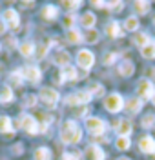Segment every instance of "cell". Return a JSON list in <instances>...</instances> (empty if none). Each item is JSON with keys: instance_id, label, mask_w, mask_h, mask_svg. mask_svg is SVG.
<instances>
[{"instance_id": "1", "label": "cell", "mask_w": 155, "mask_h": 160, "mask_svg": "<svg viewBox=\"0 0 155 160\" xmlns=\"http://www.w3.org/2000/svg\"><path fill=\"white\" fill-rule=\"evenodd\" d=\"M82 138V129L79 128V124L77 122H73V120H68V122H64V126H62L60 129V140L64 144H79Z\"/></svg>"}, {"instance_id": "2", "label": "cell", "mask_w": 155, "mask_h": 160, "mask_svg": "<svg viewBox=\"0 0 155 160\" xmlns=\"http://www.w3.org/2000/svg\"><path fill=\"white\" fill-rule=\"evenodd\" d=\"M86 129L91 135H102L106 131V122L102 118H97V117H88L86 118Z\"/></svg>"}, {"instance_id": "3", "label": "cell", "mask_w": 155, "mask_h": 160, "mask_svg": "<svg viewBox=\"0 0 155 160\" xmlns=\"http://www.w3.org/2000/svg\"><path fill=\"white\" fill-rule=\"evenodd\" d=\"M39 98L44 102L46 106H55L59 102V91H55L53 88H42L39 91Z\"/></svg>"}, {"instance_id": "4", "label": "cell", "mask_w": 155, "mask_h": 160, "mask_svg": "<svg viewBox=\"0 0 155 160\" xmlns=\"http://www.w3.org/2000/svg\"><path fill=\"white\" fill-rule=\"evenodd\" d=\"M18 124H20L22 129L28 131L29 135H37V133H39V122L33 118L31 115H20V118H18Z\"/></svg>"}, {"instance_id": "5", "label": "cell", "mask_w": 155, "mask_h": 160, "mask_svg": "<svg viewBox=\"0 0 155 160\" xmlns=\"http://www.w3.org/2000/svg\"><path fill=\"white\" fill-rule=\"evenodd\" d=\"M104 106H106V109L111 111V113H119L124 108V100L119 93H113V95H110L108 98L104 100Z\"/></svg>"}, {"instance_id": "6", "label": "cell", "mask_w": 155, "mask_h": 160, "mask_svg": "<svg viewBox=\"0 0 155 160\" xmlns=\"http://www.w3.org/2000/svg\"><path fill=\"white\" fill-rule=\"evenodd\" d=\"M2 20H4V24H8V28L13 31L18 29V26H20V18H18V13L15 9H6L4 11V15H2Z\"/></svg>"}, {"instance_id": "7", "label": "cell", "mask_w": 155, "mask_h": 160, "mask_svg": "<svg viewBox=\"0 0 155 160\" xmlns=\"http://www.w3.org/2000/svg\"><path fill=\"white\" fill-rule=\"evenodd\" d=\"M91 100V95L88 93V91H77V93H73V95H68V98L66 102L70 104V106H82V104H88Z\"/></svg>"}, {"instance_id": "8", "label": "cell", "mask_w": 155, "mask_h": 160, "mask_svg": "<svg viewBox=\"0 0 155 160\" xmlns=\"http://www.w3.org/2000/svg\"><path fill=\"white\" fill-rule=\"evenodd\" d=\"M77 62H79V66H80L82 69H90L93 64H95V57H93L91 51L82 49V51L77 53Z\"/></svg>"}, {"instance_id": "9", "label": "cell", "mask_w": 155, "mask_h": 160, "mask_svg": "<svg viewBox=\"0 0 155 160\" xmlns=\"http://www.w3.org/2000/svg\"><path fill=\"white\" fill-rule=\"evenodd\" d=\"M137 93H139V97H142V98L153 97V84L148 78L139 80V84H137Z\"/></svg>"}, {"instance_id": "10", "label": "cell", "mask_w": 155, "mask_h": 160, "mask_svg": "<svg viewBox=\"0 0 155 160\" xmlns=\"http://www.w3.org/2000/svg\"><path fill=\"white\" fill-rule=\"evenodd\" d=\"M20 73H22V78L29 80V82H39L42 77V73L39 71V68H35V66H28V68L20 69Z\"/></svg>"}, {"instance_id": "11", "label": "cell", "mask_w": 155, "mask_h": 160, "mask_svg": "<svg viewBox=\"0 0 155 160\" xmlns=\"http://www.w3.org/2000/svg\"><path fill=\"white\" fill-rule=\"evenodd\" d=\"M84 157L86 160H104L106 158V155H104V151L99 148V146H90L86 153H84Z\"/></svg>"}, {"instance_id": "12", "label": "cell", "mask_w": 155, "mask_h": 160, "mask_svg": "<svg viewBox=\"0 0 155 160\" xmlns=\"http://www.w3.org/2000/svg\"><path fill=\"white\" fill-rule=\"evenodd\" d=\"M115 129H117V133H119V137H130V133L133 131V126H132V122L130 120H119L117 122V126H115Z\"/></svg>"}, {"instance_id": "13", "label": "cell", "mask_w": 155, "mask_h": 160, "mask_svg": "<svg viewBox=\"0 0 155 160\" xmlns=\"http://www.w3.org/2000/svg\"><path fill=\"white\" fill-rule=\"evenodd\" d=\"M139 148H141L142 153L152 155V153H155V140L152 137H142V138L139 140Z\"/></svg>"}, {"instance_id": "14", "label": "cell", "mask_w": 155, "mask_h": 160, "mask_svg": "<svg viewBox=\"0 0 155 160\" xmlns=\"http://www.w3.org/2000/svg\"><path fill=\"white\" fill-rule=\"evenodd\" d=\"M53 62L57 64V66H60V68H66V66H70V53L68 51H57L55 55H53Z\"/></svg>"}, {"instance_id": "15", "label": "cell", "mask_w": 155, "mask_h": 160, "mask_svg": "<svg viewBox=\"0 0 155 160\" xmlns=\"http://www.w3.org/2000/svg\"><path fill=\"white\" fill-rule=\"evenodd\" d=\"M18 49H20L22 57L29 58V57H33V55H35L37 48H35V44H33V42H24V44H20V46H18Z\"/></svg>"}, {"instance_id": "16", "label": "cell", "mask_w": 155, "mask_h": 160, "mask_svg": "<svg viewBox=\"0 0 155 160\" xmlns=\"http://www.w3.org/2000/svg\"><path fill=\"white\" fill-rule=\"evenodd\" d=\"M106 33H108V37L117 38V37H121V35H122V28H121V24H119V22H110V24H108V28H106Z\"/></svg>"}, {"instance_id": "17", "label": "cell", "mask_w": 155, "mask_h": 160, "mask_svg": "<svg viewBox=\"0 0 155 160\" xmlns=\"http://www.w3.org/2000/svg\"><path fill=\"white\" fill-rule=\"evenodd\" d=\"M141 108H142V100H141V98L126 100V111H130V113H139Z\"/></svg>"}, {"instance_id": "18", "label": "cell", "mask_w": 155, "mask_h": 160, "mask_svg": "<svg viewBox=\"0 0 155 160\" xmlns=\"http://www.w3.org/2000/svg\"><path fill=\"white\" fill-rule=\"evenodd\" d=\"M42 17L46 20H53L59 17V8H55V6H44L42 8Z\"/></svg>"}, {"instance_id": "19", "label": "cell", "mask_w": 155, "mask_h": 160, "mask_svg": "<svg viewBox=\"0 0 155 160\" xmlns=\"http://www.w3.org/2000/svg\"><path fill=\"white\" fill-rule=\"evenodd\" d=\"M80 24L86 29H93V26H95V15L93 13H84L82 17H80Z\"/></svg>"}, {"instance_id": "20", "label": "cell", "mask_w": 155, "mask_h": 160, "mask_svg": "<svg viewBox=\"0 0 155 160\" xmlns=\"http://www.w3.org/2000/svg\"><path fill=\"white\" fill-rule=\"evenodd\" d=\"M66 38H68L70 44H79V42H82V35L75 29V28H71V29H68V33H66Z\"/></svg>"}, {"instance_id": "21", "label": "cell", "mask_w": 155, "mask_h": 160, "mask_svg": "<svg viewBox=\"0 0 155 160\" xmlns=\"http://www.w3.org/2000/svg\"><path fill=\"white\" fill-rule=\"evenodd\" d=\"M119 73H121L122 77H132V75H133V64H132L130 60H124L122 64L119 66Z\"/></svg>"}, {"instance_id": "22", "label": "cell", "mask_w": 155, "mask_h": 160, "mask_svg": "<svg viewBox=\"0 0 155 160\" xmlns=\"http://www.w3.org/2000/svg\"><path fill=\"white\" fill-rule=\"evenodd\" d=\"M141 53L144 58H155V42H148L146 46H142Z\"/></svg>"}, {"instance_id": "23", "label": "cell", "mask_w": 155, "mask_h": 160, "mask_svg": "<svg viewBox=\"0 0 155 160\" xmlns=\"http://www.w3.org/2000/svg\"><path fill=\"white\" fill-rule=\"evenodd\" d=\"M0 133H13V122L9 117H0Z\"/></svg>"}, {"instance_id": "24", "label": "cell", "mask_w": 155, "mask_h": 160, "mask_svg": "<svg viewBox=\"0 0 155 160\" xmlns=\"http://www.w3.org/2000/svg\"><path fill=\"white\" fill-rule=\"evenodd\" d=\"M35 160H51V151L48 149V148H39V149H35Z\"/></svg>"}, {"instance_id": "25", "label": "cell", "mask_w": 155, "mask_h": 160, "mask_svg": "<svg viewBox=\"0 0 155 160\" xmlns=\"http://www.w3.org/2000/svg\"><path fill=\"white\" fill-rule=\"evenodd\" d=\"M77 77H79V73H77V69L73 66H66L62 69V78L64 80H75Z\"/></svg>"}, {"instance_id": "26", "label": "cell", "mask_w": 155, "mask_h": 160, "mask_svg": "<svg viewBox=\"0 0 155 160\" xmlns=\"http://www.w3.org/2000/svg\"><path fill=\"white\" fill-rule=\"evenodd\" d=\"M135 11L141 15H146L150 11V2L148 0H135Z\"/></svg>"}, {"instance_id": "27", "label": "cell", "mask_w": 155, "mask_h": 160, "mask_svg": "<svg viewBox=\"0 0 155 160\" xmlns=\"http://www.w3.org/2000/svg\"><path fill=\"white\" fill-rule=\"evenodd\" d=\"M0 100H2V102H6V104L13 100V91H11L9 86H4V88L0 89Z\"/></svg>"}, {"instance_id": "28", "label": "cell", "mask_w": 155, "mask_h": 160, "mask_svg": "<svg viewBox=\"0 0 155 160\" xmlns=\"http://www.w3.org/2000/svg\"><path fill=\"white\" fill-rule=\"evenodd\" d=\"M130 137H119L117 138V142H115V146H117V149H121V151H126V149H130Z\"/></svg>"}, {"instance_id": "29", "label": "cell", "mask_w": 155, "mask_h": 160, "mask_svg": "<svg viewBox=\"0 0 155 160\" xmlns=\"http://www.w3.org/2000/svg\"><path fill=\"white\" fill-rule=\"evenodd\" d=\"M84 40L88 42V44H97V40H99V33L95 29H88L84 33Z\"/></svg>"}, {"instance_id": "30", "label": "cell", "mask_w": 155, "mask_h": 160, "mask_svg": "<svg viewBox=\"0 0 155 160\" xmlns=\"http://www.w3.org/2000/svg\"><path fill=\"white\" fill-rule=\"evenodd\" d=\"M22 82H24V78H22L20 69L13 71V73L9 75V84H13V86H22Z\"/></svg>"}, {"instance_id": "31", "label": "cell", "mask_w": 155, "mask_h": 160, "mask_svg": "<svg viewBox=\"0 0 155 160\" xmlns=\"http://www.w3.org/2000/svg\"><path fill=\"white\" fill-rule=\"evenodd\" d=\"M124 28L128 31H135L137 28H139V20H137V17H128L126 18V22H124Z\"/></svg>"}, {"instance_id": "32", "label": "cell", "mask_w": 155, "mask_h": 160, "mask_svg": "<svg viewBox=\"0 0 155 160\" xmlns=\"http://www.w3.org/2000/svg\"><path fill=\"white\" fill-rule=\"evenodd\" d=\"M88 93H90L91 97H102L104 95V88L101 86V84H93V86H90Z\"/></svg>"}, {"instance_id": "33", "label": "cell", "mask_w": 155, "mask_h": 160, "mask_svg": "<svg viewBox=\"0 0 155 160\" xmlns=\"http://www.w3.org/2000/svg\"><path fill=\"white\" fill-rule=\"evenodd\" d=\"M135 42L142 48V46H146V44L150 42V38H148V35H146V33H141V35H135Z\"/></svg>"}, {"instance_id": "34", "label": "cell", "mask_w": 155, "mask_h": 160, "mask_svg": "<svg viewBox=\"0 0 155 160\" xmlns=\"http://www.w3.org/2000/svg\"><path fill=\"white\" fill-rule=\"evenodd\" d=\"M108 8L113 11H121L122 9V0H108Z\"/></svg>"}, {"instance_id": "35", "label": "cell", "mask_w": 155, "mask_h": 160, "mask_svg": "<svg viewBox=\"0 0 155 160\" xmlns=\"http://www.w3.org/2000/svg\"><path fill=\"white\" fill-rule=\"evenodd\" d=\"M153 124H155V115H146L144 118H142V126H144L146 129H148V128H152Z\"/></svg>"}, {"instance_id": "36", "label": "cell", "mask_w": 155, "mask_h": 160, "mask_svg": "<svg viewBox=\"0 0 155 160\" xmlns=\"http://www.w3.org/2000/svg\"><path fill=\"white\" fill-rule=\"evenodd\" d=\"M80 2H82V0H62V4H64L66 8H70V9L79 8V6H80Z\"/></svg>"}, {"instance_id": "37", "label": "cell", "mask_w": 155, "mask_h": 160, "mask_svg": "<svg viewBox=\"0 0 155 160\" xmlns=\"http://www.w3.org/2000/svg\"><path fill=\"white\" fill-rule=\"evenodd\" d=\"M35 104H37V97H35V95H28V97L24 98V106H26V108H33Z\"/></svg>"}, {"instance_id": "38", "label": "cell", "mask_w": 155, "mask_h": 160, "mask_svg": "<svg viewBox=\"0 0 155 160\" xmlns=\"http://www.w3.org/2000/svg\"><path fill=\"white\" fill-rule=\"evenodd\" d=\"M115 60H117V55H115V53H108V55L104 57V64L110 66V64H113Z\"/></svg>"}, {"instance_id": "39", "label": "cell", "mask_w": 155, "mask_h": 160, "mask_svg": "<svg viewBox=\"0 0 155 160\" xmlns=\"http://www.w3.org/2000/svg\"><path fill=\"white\" fill-rule=\"evenodd\" d=\"M73 20H75V18H73V15H70V17H66V18H64V24H66L70 29L73 28Z\"/></svg>"}, {"instance_id": "40", "label": "cell", "mask_w": 155, "mask_h": 160, "mask_svg": "<svg viewBox=\"0 0 155 160\" xmlns=\"http://www.w3.org/2000/svg\"><path fill=\"white\" fill-rule=\"evenodd\" d=\"M62 160H77V155H71V153H64V155H62Z\"/></svg>"}, {"instance_id": "41", "label": "cell", "mask_w": 155, "mask_h": 160, "mask_svg": "<svg viewBox=\"0 0 155 160\" xmlns=\"http://www.w3.org/2000/svg\"><path fill=\"white\" fill-rule=\"evenodd\" d=\"M46 51H48V46H40V48H39V58H42V57L46 55Z\"/></svg>"}, {"instance_id": "42", "label": "cell", "mask_w": 155, "mask_h": 160, "mask_svg": "<svg viewBox=\"0 0 155 160\" xmlns=\"http://www.w3.org/2000/svg\"><path fill=\"white\" fill-rule=\"evenodd\" d=\"M91 2V6H95V8H102L104 6V0H90Z\"/></svg>"}, {"instance_id": "43", "label": "cell", "mask_w": 155, "mask_h": 160, "mask_svg": "<svg viewBox=\"0 0 155 160\" xmlns=\"http://www.w3.org/2000/svg\"><path fill=\"white\" fill-rule=\"evenodd\" d=\"M6 31V28H4V20H0V35Z\"/></svg>"}, {"instance_id": "44", "label": "cell", "mask_w": 155, "mask_h": 160, "mask_svg": "<svg viewBox=\"0 0 155 160\" xmlns=\"http://www.w3.org/2000/svg\"><path fill=\"white\" fill-rule=\"evenodd\" d=\"M117 160H130V158H126V157H121V158H117Z\"/></svg>"}, {"instance_id": "45", "label": "cell", "mask_w": 155, "mask_h": 160, "mask_svg": "<svg viewBox=\"0 0 155 160\" xmlns=\"http://www.w3.org/2000/svg\"><path fill=\"white\" fill-rule=\"evenodd\" d=\"M152 102H153V104H155V93H153V97H152Z\"/></svg>"}, {"instance_id": "46", "label": "cell", "mask_w": 155, "mask_h": 160, "mask_svg": "<svg viewBox=\"0 0 155 160\" xmlns=\"http://www.w3.org/2000/svg\"><path fill=\"white\" fill-rule=\"evenodd\" d=\"M22 2H33V0H22Z\"/></svg>"}, {"instance_id": "47", "label": "cell", "mask_w": 155, "mask_h": 160, "mask_svg": "<svg viewBox=\"0 0 155 160\" xmlns=\"http://www.w3.org/2000/svg\"><path fill=\"white\" fill-rule=\"evenodd\" d=\"M153 24H155V17H153Z\"/></svg>"}, {"instance_id": "48", "label": "cell", "mask_w": 155, "mask_h": 160, "mask_svg": "<svg viewBox=\"0 0 155 160\" xmlns=\"http://www.w3.org/2000/svg\"><path fill=\"white\" fill-rule=\"evenodd\" d=\"M153 2H155V0H153Z\"/></svg>"}]
</instances>
